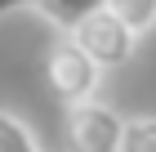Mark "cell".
<instances>
[{
	"instance_id": "4",
	"label": "cell",
	"mask_w": 156,
	"mask_h": 152,
	"mask_svg": "<svg viewBox=\"0 0 156 152\" xmlns=\"http://www.w3.org/2000/svg\"><path fill=\"white\" fill-rule=\"evenodd\" d=\"M107 0H23L27 13H36L40 23H49L58 36L76 32V23H85L94 9H103Z\"/></svg>"
},
{
	"instance_id": "6",
	"label": "cell",
	"mask_w": 156,
	"mask_h": 152,
	"mask_svg": "<svg viewBox=\"0 0 156 152\" xmlns=\"http://www.w3.org/2000/svg\"><path fill=\"white\" fill-rule=\"evenodd\" d=\"M107 9H116L138 36L156 32V0H107Z\"/></svg>"
},
{
	"instance_id": "7",
	"label": "cell",
	"mask_w": 156,
	"mask_h": 152,
	"mask_svg": "<svg viewBox=\"0 0 156 152\" xmlns=\"http://www.w3.org/2000/svg\"><path fill=\"white\" fill-rule=\"evenodd\" d=\"M120 152H156V117H129Z\"/></svg>"
},
{
	"instance_id": "3",
	"label": "cell",
	"mask_w": 156,
	"mask_h": 152,
	"mask_svg": "<svg viewBox=\"0 0 156 152\" xmlns=\"http://www.w3.org/2000/svg\"><path fill=\"white\" fill-rule=\"evenodd\" d=\"M67 36H72V40H76V45H80L103 72L125 67V63L134 58L138 40H143V36L134 32V27L125 23L116 9H107V5H103V9H94L85 23H76V32H67Z\"/></svg>"
},
{
	"instance_id": "5",
	"label": "cell",
	"mask_w": 156,
	"mask_h": 152,
	"mask_svg": "<svg viewBox=\"0 0 156 152\" xmlns=\"http://www.w3.org/2000/svg\"><path fill=\"white\" fill-rule=\"evenodd\" d=\"M0 152H45L36 139V130L27 125L18 112L0 107Z\"/></svg>"
},
{
	"instance_id": "2",
	"label": "cell",
	"mask_w": 156,
	"mask_h": 152,
	"mask_svg": "<svg viewBox=\"0 0 156 152\" xmlns=\"http://www.w3.org/2000/svg\"><path fill=\"white\" fill-rule=\"evenodd\" d=\"M125 117L103 98L62 107V152H120Z\"/></svg>"
},
{
	"instance_id": "1",
	"label": "cell",
	"mask_w": 156,
	"mask_h": 152,
	"mask_svg": "<svg viewBox=\"0 0 156 152\" xmlns=\"http://www.w3.org/2000/svg\"><path fill=\"white\" fill-rule=\"evenodd\" d=\"M45 85H49V94H54L62 107H76V103H85V98H98L103 67L76 45L72 36H58V40L45 49Z\"/></svg>"
}]
</instances>
